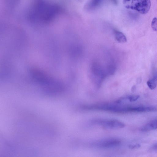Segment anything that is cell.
I'll return each instance as SVG.
<instances>
[{"mask_svg": "<svg viewBox=\"0 0 157 157\" xmlns=\"http://www.w3.org/2000/svg\"><path fill=\"white\" fill-rule=\"evenodd\" d=\"M114 35L116 40L121 43H125L127 42V38L125 35L122 32L115 30Z\"/></svg>", "mask_w": 157, "mask_h": 157, "instance_id": "5", "label": "cell"}, {"mask_svg": "<svg viewBox=\"0 0 157 157\" xmlns=\"http://www.w3.org/2000/svg\"><path fill=\"white\" fill-rule=\"evenodd\" d=\"M91 71L94 82L97 87H99L108 74L107 69L100 64L94 62L92 65Z\"/></svg>", "mask_w": 157, "mask_h": 157, "instance_id": "1", "label": "cell"}, {"mask_svg": "<svg viewBox=\"0 0 157 157\" xmlns=\"http://www.w3.org/2000/svg\"><path fill=\"white\" fill-rule=\"evenodd\" d=\"M147 84L151 90L155 89L157 85V75L155 76L152 79L149 80L147 82Z\"/></svg>", "mask_w": 157, "mask_h": 157, "instance_id": "6", "label": "cell"}, {"mask_svg": "<svg viewBox=\"0 0 157 157\" xmlns=\"http://www.w3.org/2000/svg\"><path fill=\"white\" fill-rule=\"evenodd\" d=\"M141 147V146L139 144H137L136 145H130V146L129 147L131 149H138L139 148Z\"/></svg>", "mask_w": 157, "mask_h": 157, "instance_id": "8", "label": "cell"}, {"mask_svg": "<svg viewBox=\"0 0 157 157\" xmlns=\"http://www.w3.org/2000/svg\"><path fill=\"white\" fill-rule=\"evenodd\" d=\"M125 1H130V0H125Z\"/></svg>", "mask_w": 157, "mask_h": 157, "instance_id": "10", "label": "cell"}, {"mask_svg": "<svg viewBox=\"0 0 157 157\" xmlns=\"http://www.w3.org/2000/svg\"><path fill=\"white\" fill-rule=\"evenodd\" d=\"M151 6L150 0H132L131 5L127 8L135 10L142 14L147 13Z\"/></svg>", "mask_w": 157, "mask_h": 157, "instance_id": "2", "label": "cell"}, {"mask_svg": "<svg viewBox=\"0 0 157 157\" xmlns=\"http://www.w3.org/2000/svg\"><path fill=\"white\" fill-rule=\"evenodd\" d=\"M142 81V79L141 78H137V83H138V84H140Z\"/></svg>", "mask_w": 157, "mask_h": 157, "instance_id": "9", "label": "cell"}, {"mask_svg": "<svg viewBox=\"0 0 157 157\" xmlns=\"http://www.w3.org/2000/svg\"><path fill=\"white\" fill-rule=\"evenodd\" d=\"M151 27L152 30L157 33V18L154 17L152 20Z\"/></svg>", "mask_w": 157, "mask_h": 157, "instance_id": "7", "label": "cell"}, {"mask_svg": "<svg viewBox=\"0 0 157 157\" xmlns=\"http://www.w3.org/2000/svg\"><path fill=\"white\" fill-rule=\"evenodd\" d=\"M92 123L107 129L121 128L125 126L122 122L114 119L96 120Z\"/></svg>", "mask_w": 157, "mask_h": 157, "instance_id": "3", "label": "cell"}, {"mask_svg": "<svg viewBox=\"0 0 157 157\" xmlns=\"http://www.w3.org/2000/svg\"><path fill=\"white\" fill-rule=\"evenodd\" d=\"M121 143L119 139H108L96 142L93 145L97 147L109 148L117 147Z\"/></svg>", "mask_w": 157, "mask_h": 157, "instance_id": "4", "label": "cell"}]
</instances>
